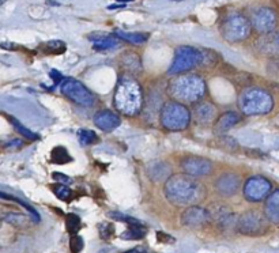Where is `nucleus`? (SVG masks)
Masks as SVG:
<instances>
[{"label":"nucleus","mask_w":279,"mask_h":253,"mask_svg":"<svg viewBox=\"0 0 279 253\" xmlns=\"http://www.w3.org/2000/svg\"><path fill=\"white\" fill-rule=\"evenodd\" d=\"M166 199L175 206H195L203 196V187L188 174H173L165 184Z\"/></svg>","instance_id":"1"},{"label":"nucleus","mask_w":279,"mask_h":253,"mask_svg":"<svg viewBox=\"0 0 279 253\" xmlns=\"http://www.w3.org/2000/svg\"><path fill=\"white\" fill-rule=\"evenodd\" d=\"M113 103L118 112L125 116H136L142 110L143 93L141 84L131 75H123L114 90Z\"/></svg>","instance_id":"2"},{"label":"nucleus","mask_w":279,"mask_h":253,"mask_svg":"<svg viewBox=\"0 0 279 253\" xmlns=\"http://www.w3.org/2000/svg\"><path fill=\"white\" fill-rule=\"evenodd\" d=\"M169 94L180 103H198L206 94V82L195 74L176 76L169 83Z\"/></svg>","instance_id":"3"},{"label":"nucleus","mask_w":279,"mask_h":253,"mask_svg":"<svg viewBox=\"0 0 279 253\" xmlns=\"http://www.w3.org/2000/svg\"><path fill=\"white\" fill-rule=\"evenodd\" d=\"M238 108L245 116L267 114L274 108V99L268 91L260 87H248L242 90L237 99Z\"/></svg>","instance_id":"4"},{"label":"nucleus","mask_w":279,"mask_h":253,"mask_svg":"<svg viewBox=\"0 0 279 253\" xmlns=\"http://www.w3.org/2000/svg\"><path fill=\"white\" fill-rule=\"evenodd\" d=\"M160 118H161L162 126L168 131H183L189 125L191 113L184 103L168 101L162 106Z\"/></svg>","instance_id":"5"},{"label":"nucleus","mask_w":279,"mask_h":253,"mask_svg":"<svg viewBox=\"0 0 279 253\" xmlns=\"http://www.w3.org/2000/svg\"><path fill=\"white\" fill-rule=\"evenodd\" d=\"M251 21L240 13H230L221 24V34L229 42H240L249 37Z\"/></svg>","instance_id":"6"},{"label":"nucleus","mask_w":279,"mask_h":253,"mask_svg":"<svg viewBox=\"0 0 279 253\" xmlns=\"http://www.w3.org/2000/svg\"><path fill=\"white\" fill-rule=\"evenodd\" d=\"M204 61V53L194 47L183 45L179 47L175 52V59L168 71L169 75H179L183 72L192 70L195 67L200 66Z\"/></svg>","instance_id":"7"},{"label":"nucleus","mask_w":279,"mask_h":253,"mask_svg":"<svg viewBox=\"0 0 279 253\" xmlns=\"http://www.w3.org/2000/svg\"><path fill=\"white\" fill-rule=\"evenodd\" d=\"M60 90L64 97L81 106H91L94 103V95L85 84L74 78H67L60 84Z\"/></svg>","instance_id":"8"},{"label":"nucleus","mask_w":279,"mask_h":253,"mask_svg":"<svg viewBox=\"0 0 279 253\" xmlns=\"http://www.w3.org/2000/svg\"><path fill=\"white\" fill-rule=\"evenodd\" d=\"M237 229L244 235H260L267 230V218L255 210L246 211L237 220Z\"/></svg>","instance_id":"9"},{"label":"nucleus","mask_w":279,"mask_h":253,"mask_svg":"<svg viewBox=\"0 0 279 253\" xmlns=\"http://www.w3.org/2000/svg\"><path fill=\"white\" fill-rule=\"evenodd\" d=\"M272 184L263 176H252L245 181L242 192L248 202L257 203L270 196Z\"/></svg>","instance_id":"10"},{"label":"nucleus","mask_w":279,"mask_h":253,"mask_svg":"<svg viewBox=\"0 0 279 253\" xmlns=\"http://www.w3.org/2000/svg\"><path fill=\"white\" fill-rule=\"evenodd\" d=\"M251 25L257 33H271L275 26H276V14H275L274 10L268 9V7L257 9L252 14Z\"/></svg>","instance_id":"11"},{"label":"nucleus","mask_w":279,"mask_h":253,"mask_svg":"<svg viewBox=\"0 0 279 253\" xmlns=\"http://www.w3.org/2000/svg\"><path fill=\"white\" fill-rule=\"evenodd\" d=\"M181 168L184 170V174H188L191 177H200L207 176L213 172V164L206 158L202 157H188L181 162Z\"/></svg>","instance_id":"12"},{"label":"nucleus","mask_w":279,"mask_h":253,"mask_svg":"<svg viewBox=\"0 0 279 253\" xmlns=\"http://www.w3.org/2000/svg\"><path fill=\"white\" fill-rule=\"evenodd\" d=\"M211 218V212L203 207L191 206L181 214V223L188 227H199L207 223Z\"/></svg>","instance_id":"13"},{"label":"nucleus","mask_w":279,"mask_h":253,"mask_svg":"<svg viewBox=\"0 0 279 253\" xmlns=\"http://www.w3.org/2000/svg\"><path fill=\"white\" fill-rule=\"evenodd\" d=\"M240 187V177L234 173H222L215 180V189L219 195L230 197L234 196Z\"/></svg>","instance_id":"14"},{"label":"nucleus","mask_w":279,"mask_h":253,"mask_svg":"<svg viewBox=\"0 0 279 253\" xmlns=\"http://www.w3.org/2000/svg\"><path fill=\"white\" fill-rule=\"evenodd\" d=\"M194 116L199 124L208 125L217 118V108L214 103L208 102V101H200V102L195 103Z\"/></svg>","instance_id":"15"},{"label":"nucleus","mask_w":279,"mask_h":253,"mask_svg":"<svg viewBox=\"0 0 279 253\" xmlns=\"http://www.w3.org/2000/svg\"><path fill=\"white\" fill-rule=\"evenodd\" d=\"M94 124L98 130L110 132L121 124V118L112 110H99L94 114Z\"/></svg>","instance_id":"16"},{"label":"nucleus","mask_w":279,"mask_h":253,"mask_svg":"<svg viewBox=\"0 0 279 253\" xmlns=\"http://www.w3.org/2000/svg\"><path fill=\"white\" fill-rule=\"evenodd\" d=\"M147 173L152 181L160 184L162 181H168L172 177V168L164 161H158L149 166Z\"/></svg>","instance_id":"17"},{"label":"nucleus","mask_w":279,"mask_h":253,"mask_svg":"<svg viewBox=\"0 0 279 253\" xmlns=\"http://www.w3.org/2000/svg\"><path fill=\"white\" fill-rule=\"evenodd\" d=\"M264 216L275 225H279V189L270 193V196L265 199Z\"/></svg>","instance_id":"18"},{"label":"nucleus","mask_w":279,"mask_h":253,"mask_svg":"<svg viewBox=\"0 0 279 253\" xmlns=\"http://www.w3.org/2000/svg\"><path fill=\"white\" fill-rule=\"evenodd\" d=\"M240 121V114L237 112H227L223 113L221 117L218 118L217 122H215V134L218 135H222V134H226L230 128L236 125L237 122Z\"/></svg>","instance_id":"19"},{"label":"nucleus","mask_w":279,"mask_h":253,"mask_svg":"<svg viewBox=\"0 0 279 253\" xmlns=\"http://www.w3.org/2000/svg\"><path fill=\"white\" fill-rule=\"evenodd\" d=\"M114 36H117L118 40H124V41L131 42L133 45H141V44H145L149 38V34L145 33H128V32H124V30H116L114 32Z\"/></svg>","instance_id":"20"},{"label":"nucleus","mask_w":279,"mask_h":253,"mask_svg":"<svg viewBox=\"0 0 279 253\" xmlns=\"http://www.w3.org/2000/svg\"><path fill=\"white\" fill-rule=\"evenodd\" d=\"M118 47V40L110 37V36H98L93 40V48L95 51H109L113 48Z\"/></svg>","instance_id":"21"},{"label":"nucleus","mask_w":279,"mask_h":253,"mask_svg":"<svg viewBox=\"0 0 279 253\" xmlns=\"http://www.w3.org/2000/svg\"><path fill=\"white\" fill-rule=\"evenodd\" d=\"M147 234L146 227H143L142 225H131L128 227L123 234L121 238L123 239H142L145 235Z\"/></svg>","instance_id":"22"},{"label":"nucleus","mask_w":279,"mask_h":253,"mask_svg":"<svg viewBox=\"0 0 279 253\" xmlns=\"http://www.w3.org/2000/svg\"><path fill=\"white\" fill-rule=\"evenodd\" d=\"M76 136L82 146H90L98 142V135L91 130H79L76 132Z\"/></svg>","instance_id":"23"},{"label":"nucleus","mask_w":279,"mask_h":253,"mask_svg":"<svg viewBox=\"0 0 279 253\" xmlns=\"http://www.w3.org/2000/svg\"><path fill=\"white\" fill-rule=\"evenodd\" d=\"M0 199H6V200H11V202L18 203V204H21V206L24 207V208H26V210L29 211V214L32 215V218H33L34 222H40V215H38L37 211L34 210L33 207L30 206V204H28L26 202H24V200H21V199H18V197L11 196V195H7V193H3V192H0Z\"/></svg>","instance_id":"24"},{"label":"nucleus","mask_w":279,"mask_h":253,"mask_svg":"<svg viewBox=\"0 0 279 253\" xmlns=\"http://www.w3.org/2000/svg\"><path fill=\"white\" fill-rule=\"evenodd\" d=\"M72 158L71 155L68 154V151L64 149V147H55L52 150V162L53 164H59V165H63V164H68V162H71Z\"/></svg>","instance_id":"25"},{"label":"nucleus","mask_w":279,"mask_h":253,"mask_svg":"<svg viewBox=\"0 0 279 253\" xmlns=\"http://www.w3.org/2000/svg\"><path fill=\"white\" fill-rule=\"evenodd\" d=\"M10 122L14 125V128L17 130V132H19L21 135L25 136L26 139H29V141H38V138L40 136L37 135V134H34V132H32L29 128H26V126L24 125V124H21V122L17 120L15 117H9Z\"/></svg>","instance_id":"26"},{"label":"nucleus","mask_w":279,"mask_h":253,"mask_svg":"<svg viewBox=\"0 0 279 253\" xmlns=\"http://www.w3.org/2000/svg\"><path fill=\"white\" fill-rule=\"evenodd\" d=\"M53 192H55V195L57 196V199H60L63 202L71 200L72 191L67 187V185H64V184H56V185L53 187Z\"/></svg>","instance_id":"27"},{"label":"nucleus","mask_w":279,"mask_h":253,"mask_svg":"<svg viewBox=\"0 0 279 253\" xmlns=\"http://www.w3.org/2000/svg\"><path fill=\"white\" fill-rule=\"evenodd\" d=\"M3 220H6L10 225L15 226V227H24L26 225V216L22 214H14V212L6 214L3 215Z\"/></svg>","instance_id":"28"},{"label":"nucleus","mask_w":279,"mask_h":253,"mask_svg":"<svg viewBox=\"0 0 279 253\" xmlns=\"http://www.w3.org/2000/svg\"><path fill=\"white\" fill-rule=\"evenodd\" d=\"M66 223L67 229H68V231H70L71 234H75L76 231L79 230V227H81V219H79V216L75 215V214L67 215Z\"/></svg>","instance_id":"29"},{"label":"nucleus","mask_w":279,"mask_h":253,"mask_svg":"<svg viewBox=\"0 0 279 253\" xmlns=\"http://www.w3.org/2000/svg\"><path fill=\"white\" fill-rule=\"evenodd\" d=\"M45 49H47V52H49V53L60 55L62 52L66 51V44H64L63 41H49L47 42Z\"/></svg>","instance_id":"30"},{"label":"nucleus","mask_w":279,"mask_h":253,"mask_svg":"<svg viewBox=\"0 0 279 253\" xmlns=\"http://www.w3.org/2000/svg\"><path fill=\"white\" fill-rule=\"evenodd\" d=\"M109 216H110V218H113V219H116V220H120V222H125V223H129V226H131V225H142V223H141V222H139L137 219H133V218H131V216L124 215V214H120V212H114V211L109 212Z\"/></svg>","instance_id":"31"},{"label":"nucleus","mask_w":279,"mask_h":253,"mask_svg":"<svg viewBox=\"0 0 279 253\" xmlns=\"http://www.w3.org/2000/svg\"><path fill=\"white\" fill-rule=\"evenodd\" d=\"M99 235L102 239H109L114 234V227L112 223H101L99 225Z\"/></svg>","instance_id":"32"},{"label":"nucleus","mask_w":279,"mask_h":253,"mask_svg":"<svg viewBox=\"0 0 279 253\" xmlns=\"http://www.w3.org/2000/svg\"><path fill=\"white\" fill-rule=\"evenodd\" d=\"M71 248L75 253H79L83 249V239L79 235H74L71 238Z\"/></svg>","instance_id":"33"},{"label":"nucleus","mask_w":279,"mask_h":253,"mask_svg":"<svg viewBox=\"0 0 279 253\" xmlns=\"http://www.w3.org/2000/svg\"><path fill=\"white\" fill-rule=\"evenodd\" d=\"M52 178L55 180V181H57L59 184H64V183H68V181H70V177H68V176L59 173V172H55V173L52 174Z\"/></svg>","instance_id":"34"},{"label":"nucleus","mask_w":279,"mask_h":253,"mask_svg":"<svg viewBox=\"0 0 279 253\" xmlns=\"http://www.w3.org/2000/svg\"><path fill=\"white\" fill-rule=\"evenodd\" d=\"M51 78L53 79V82H55V84H62V82L64 79H63V75L59 72V71H56V70H52L51 71Z\"/></svg>","instance_id":"35"},{"label":"nucleus","mask_w":279,"mask_h":253,"mask_svg":"<svg viewBox=\"0 0 279 253\" xmlns=\"http://www.w3.org/2000/svg\"><path fill=\"white\" fill-rule=\"evenodd\" d=\"M271 42H272V45H274L275 48H278L279 49V30L278 32H275V33H272V36H271Z\"/></svg>","instance_id":"36"},{"label":"nucleus","mask_w":279,"mask_h":253,"mask_svg":"<svg viewBox=\"0 0 279 253\" xmlns=\"http://www.w3.org/2000/svg\"><path fill=\"white\" fill-rule=\"evenodd\" d=\"M124 5H113V6H109L108 9L109 10H116V9H123Z\"/></svg>","instance_id":"37"},{"label":"nucleus","mask_w":279,"mask_h":253,"mask_svg":"<svg viewBox=\"0 0 279 253\" xmlns=\"http://www.w3.org/2000/svg\"><path fill=\"white\" fill-rule=\"evenodd\" d=\"M120 3H127V2H133V0H117Z\"/></svg>","instance_id":"38"},{"label":"nucleus","mask_w":279,"mask_h":253,"mask_svg":"<svg viewBox=\"0 0 279 253\" xmlns=\"http://www.w3.org/2000/svg\"><path fill=\"white\" fill-rule=\"evenodd\" d=\"M5 2H6V0H0V5H3Z\"/></svg>","instance_id":"39"}]
</instances>
